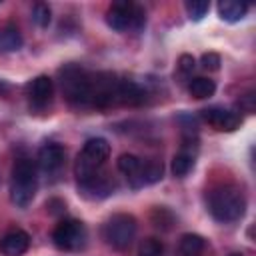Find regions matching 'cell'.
I'll return each mask as SVG.
<instances>
[{"label":"cell","mask_w":256,"mask_h":256,"mask_svg":"<svg viewBox=\"0 0 256 256\" xmlns=\"http://www.w3.org/2000/svg\"><path fill=\"white\" fill-rule=\"evenodd\" d=\"M206 204L212 218L222 224L240 220L246 210V198L242 190L232 184H220L212 188L206 196Z\"/></svg>","instance_id":"1"},{"label":"cell","mask_w":256,"mask_h":256,"mask_svg":"<svg viewBox=\"0 0 256 256\" xmlns=\"http://www.w3.org/2000/svg\"><path fill=\"white\" fill-rule=\"evenodd\" d=\"M38 188V176L36 166L30 158H18L12 166L10 176V198L18 208H26L36 194Z\"/></svg>","instance_id":"2"},{"label":"cell","mask_w":256,"mask_h":256,"mask_svg":"<svg viewBox=\"0 0 256 256\" xmlns=\"http://www.w3.org/2000/svg\"><path fill=\"white\" fill-rule=\"evenodd\" d=\"M60 86L64 98L72 106H90V84L92 74L78 64H66L60 68Z\"/></svg>","instance_id":"3"},{"label":"cell","mask_w":256,"mask_h":256,"mask_svg":"<svg viewBox=\"0 0 256 256\" xmlns=\"http://www.w3.org/2000/svg\"><path fill=\"white\" fill-rule=\"evenodd\" d=\"M108 156H110L108 140H104V138L86 140L84 146H82V152L78 154L76 164H74V174H76L78 184L90 180L92 176H96L102 170V166H104Z\"/></svg>","instance_id":"4"},{"label":"cell","mask_w":256,"mask_h":256,"mask_svg":"<svg viewBox=\"0 0 256 256\" xmlns=\"http://www.w3.org/2000/svg\"><path fill=\"white\" fill-rule=\"evenodd\" d=\"M106 24L116 32L126 30H142L146 24V14L138 4H132L128 0L114 2L106 10Z\"/></svg>","instance_id":"5"},{"label":"cell","mask_w":256,"mask_h":256,"mask_svg":"<svg viewBox=\"0 0 256 256\" xmlns=\"http://www.w3.org/2000/svg\"><path fill=\"white\" fill-rule=\"evenodd\" d=\"M136 230H138L136 218L132 214L120 212V214H114L106 220V224L102 228V236H104L108 246H112L116 250H124L132 244Z\"/></svg>","instance_id":"6"},{"label":"cell","mask_w":256,"mask_h":256,"mask_svg":"<svg viewBox=\"0 0 256 256\" xmlns=\"http://www.w3.org/2000/svg\"><path fill=\"white\" fill-rule=\"evenodd\" d=\"M52 242L60 250L76 252V250L84 248V244H86V226L80 220L66 218V220L58 222L56 228L52 230Z\"/></svg>","instance_id":"7"},{"label":"cell","mask_w":256,"mask_h":256,"mask_svg":"<svg viewBox=\"0 0 256 256\" xmlns=\"http://www.w3.org/2000/svg\"><path fill=\"white\" fill-rule=\"evenodd\" d=\"M116 94H118V78L110 72H100L92 74V84H90V106L96 108H108L116 104Z\"/></svg>","instance_id":"8"},{"label":"cell","mask_w":256,"mask_h":256,"mask_svg":"<svg viewBox=\"0 0 256 256\" xmlns=\"http://www.w3.org/2000/svg\"><path fill=\"white\" fill-rule=\"evenodd\" d=\"M200 116H202L204 122H208L212 128H216L220 132H232V130L240 128V124H242V118H240L238 112L226 110V108H218V106L204 108L200 112Z\"/></svg>","instance_id":"9"},{"label":"cell","mask_w":256,"mask_h":256,"mask_svg":"<svg viewBox=\"0 0 256 256\" xmlns=\"http://www.w3.org/2000/svg\"><path fill=\"white\" fill-rule=\"evenodd\" d=\"M30 248V236L24 230H10L0 238L2 256H22Z\"/></svg>","instance_id":"10"},{"label":"cell","mask_w":256,"mask_h":256,"mask_svg":"<svg viewBox=\"0 0 256 256\" xmlns=\"http://www.w3.org/2000/svg\"><path fill=\"white\" fill-rule=\"evenodd\" d=\"M36 160H38V164H40L42 170H46V172H56V170H60V168L64 166V162H66V150H64V146L50 142V144H44V146L38 150Z\"/></svg>","instance_id":"11"},{"label":"cell","mask_w":256,"mask_h":256,"mask_svg":"<svg viewBox=\"0 0 256 256\" xmlns=\"http://www.w3.org/2000/svg\"><path fill=\"white\" fill-rule=\"evenodd\" d=\"M54 94V84L48 76H36L30 84H28V98L32 102V106L36 108H44L46 104H50Z\"/></svg>","instance_id":"12"},{"label":"cell","mask_w":256,"mask_h":256,"mask_svg":"<svg viewBox=\"0 0 256 256\" xmlns=\"http://www.w3.org/2000/svg\"><path fill=\"white\" fill-rule=\"evenodd\" d=\"M78 188H80V192H82L84 196H88V198H104V196H108V194L114 190V182L108 178V174H104V172L100 170V172H98L96 176H92L90 180L80 182Z\"/></svg>","instance_id":"13"},{"label":"cell","mask_w":256,"mask_h":256,"mask_svg":"<svg viewBox=\"0 0 256 256\" xmlns=\"http://www.w3.org/2000/svg\"><path fill=\"white\" fill-rule=\"evenodd\" d=\"M162 174H164V166L160 160H142V168L138 172V176L130 182L132 188H140V186H146V184H154L158 180H162Z\"/></svg>","instance_id":"14"},{"label":"cell","mask_w":256,"mask_h":256,"mask_svg":"<svg viewBox=\"0 0 256 256\" xmlns=\"http://www.w3.org/2000/svg\"><path fill=\"white\" fill-rule=\"evenodd\" d=\"M144 90L138 82L134 80H118V94L116 100L120 104H128V106H138L144 102Z\"/></svg>","instance_id":"15"},{"label":"cell","mask_w":256,"mask_h":256,"mask_svg":"<svg viewBox=\"0 0 256 256\" xmlns=\"http://www.w3.org/2000/svg\"><path fill=\"white\" fill-rule=\"evenodd\" d=\"M246 12H248V4H244V2H236V0L218 2V14L226 22H238L246 16Z\"/></svg>","instance_id":"16"},{"label":"cell","mask_w":256,"mask_h":256,"mask_svg":"<svg viewBox=\"0 0 256 256\" xmlns=\"http://www.w3.org/2000/svg\"><path fill=\"white\" fill-rule=\"evenodd\" d=\"M206 248V240L200 236V234H182L180 236V242H178V250L182 256H200Z\"/></svg>","instance_id":"17"},{"label":"cell","mask_w":256,"mask_h":256,"mask_svg":"<svg viewBox=\"0 0 256 256\" xmlns=\"http://www.w3.org/2000/svg\"><path fill=\"white\" fill-rule=\"evenodd\" d=\"M116 166L128 178V182H132L142 168V158H138L136 154H120L116 160Z\"/></svg>","instance_id":"18"},{"label":"cell","mask_w":256,"mask_h":256,"mask_svg":"<svg viewBox=\"0 0 256 256\" xmlns=\"http://www.w3.org/2000/svg\"><path fill=\"white\" fill-rule=\"evenodd\" d=\"M22 46V36L16 26H6L0 30V50L2 52H16Z\"/></svg>","instance_id":"19"},{"label":"cell","mask_w":256,"mask_h":256,"mask_svg":"<svg viewBox=\"0 0 256 256\" xmlns=\"http://www.w3.org/2000/svg\"><path fill=\"white\" fill-rule=\"evenodd\" d=\"M192 166H194V154L184 148V150H180V152L172 158V166H170V168H172V174H174L176 178H184V176L192 170Z\"/></svg>","instance_id":"20"},{"label":"cell","mask_w":256,"mask_h":256,"mask_svg":"<svg viewBox=\"0 0 256 256\" xmlns=\"http://www.w3.org/2000/svg\"><path fill=\"white\" fill-rule=\"evenodd\" d=\"M188 90H190V94H192L194 98L202 100V98H210V96L216 92V84H214V80L200 76V78H194V80L190 82Z\"/></svg>","instance_id":"21"},{"label":"cell","mask_w":256,"mask_h":256,"mask_svg":"<svg viewBox=\"0 0 256 256\" xmlns=\"http://www.w3.org/2000/svg\"><path fill=\"white\" fill-rule=\"evenodd\" d=\"M210 4L206 0H188L186 2V12L190 16V20H202L208 12Z\"/></svg>","instance_id":"22"},{"label":"cell","mask_w":256,"mask_h":256,"mask_svg":"<svg viewBox=\"0 0 256 256\" xmlns=\"http://www.w3.org/2000/svg\"><path fill=\"white\" fill-rule=\"evenodd\" d=\"M50 6L48 4H44V2H38L36 6H34V10H32V20L40 26V28H48V24H50Z\"/></svg>","instance_id":"23"},{"label":"cell","mask_w":256,"mask_h":256,"mask_svg":"<svg viewBox=\"0 0 256 256\" xmlns=\"http://www.w3.org/2000/svg\"><path fill=\"white\" fill-rule=\"evenodd\" d=\"M164 252V246L158 238H146L142 244H140V256H150V254H162Z\"/></svg>","instance_id":"24"},{"label":"cell","mask_w":256,"mask_h":256,"mask_svg":"<svg viewBox=\"0 0 256 256\" xmlns=\"http://www.w3.org/2000/svg\"><path fill=\"white\" fill-rule=\"evenodd\" d=\"M200 64H202V68H206V70H218V68H220V56H218L216 52H206V54H202Z\"/></svg>","instance_id":"25"},{"label":"cell","mask_w":256,"mask_h":256,"mask_svg":"<svg viewBox=\"0 0 256 256\" xmlns=\"http://www.w3.org/2000/svg\"><path fill=\"white\" fill-rule=\"evenodd\" d=\"M194 64H196V62H194V58H192L190 54H182V56L178 58V68H180L182 72H186V74L194 70Z\"/></svg>","instance_id":"26"},{"label":"cell","mask_w":256,"mask_h":256,"mask_svg":"<svg viewBox=\"0 0 256 256\" xmlns=\"http://www.w3.org/2000/svg\"><path fill=\"white\" fill-rule=\"evenodd\" d=\"M238 106H240V108H244L246 112H254V96H252V94L242 96V98H240V102H238Z\"/></svg>","instance_id":"27"},{"label":"cell","mask_w":256,"mask_h":256,"mask_svg":"<svg viewBox=\"0 0 256 256\" xmlns=\"http://www.w3.org/2000/svg\"><path fill=\"white\" fill-rule=\"evenodd\" d=\"M228 256H242L240 252H232V254H228Z\"/></svg>","instance_id":"28"},{"label":"cell","mask_w":256,"mask_h":256,"mask_svg":"<svg viewBox=\"0 0 256 256\" xmlns=\"http://www.w3.org/2000/svg\"><path fill=\"white\" fill-rule=\"evenodd\" d=\"M150 256H162V254H150Z\"/></svg>","instance_id":"29"}]
</instances>
